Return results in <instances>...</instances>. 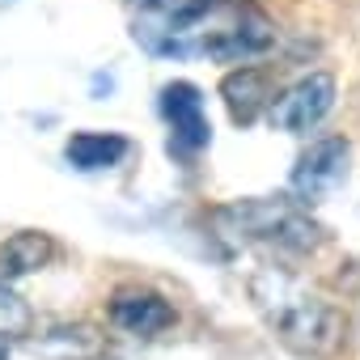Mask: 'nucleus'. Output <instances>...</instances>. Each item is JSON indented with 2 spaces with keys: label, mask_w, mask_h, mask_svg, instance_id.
Listing matches in <instances>:
<instances>
[{
  "label": "nucleus",
  "mask_w": 360,
  "mask_h": 360,
  "mask_svg": "<svg viewBox=\"0 0 360 360\" xmlns=\"http://www.w3.org/2000/svg\"><path fill=\"white\" fill-rule=\"evenodd\" d=\"M221 98H225V106H229L233 123H255V119H259V110H267V106H271V85H267V77H263L259 68L238 64V68L221 81Z\"/></svg>",
  "instance_id": "10"
},
{
  "label": "nucleus",
  "mask_w": 360,
  "mask_h": 360,
  "mask_svg": "<svg viewBox=\"0 0 360 360\" xmlns=\"http://www.w3.org/2000/svg\"><path fill=\"white\" fill-rule=\"evenodd\" d=\"M56 259V242L51 233L43 229H18L0 242V280H22V276H34L43 271L47 263Z\"/></svg>",
  "instance_id": "9"
},
{
  "label": "nucleus",
  "mask_w": 360,
  "mask_h": 360,
  "mask_svg": "<svg viewBox=\"0 0 360 360\" xmlns=\"http://www.w3.org/2000/svg\"><path fill=\"white\" fill-rule=\"evenodd\" d=\"M0 360H9V343H0Z\"/></svg>",
  "instance_id": "14"
},
{
  "label": "nucleus",
  "mask_w": 360,
  "mask_h": 360,
  "mask_svg": "<svg viewBox=\"0 0 360 360\" xmlns=\"http://www.w3.org/2000/svg\"><path fill=\"white\" fill-rule=\"evenodd\" d=\"M110 89H115V77H110V72H98V77H94V98H102V94H110Z\"/></svg>",
  "instance_id": "13"
},
{
  "label": "nucleus",
  "mask_w": 360,
  "mask_h": 360,
  "mask_svg": "<svg viewBox=\"0 0 360 360\" xmlns=\"http://www.w3.org/2000/svg\"><path fill=\"white\" fill-rule=\"evenodd\" d=\"M9 5H18V0H0V9H9Z\"/></svg>",
  "instance_id": "15"
},
{
  "label": "nucleus",
  "mask_w": 360,
  "mask_h": 360,
  "mask_svg": "<svg viewBox=\"0 0 360 360\" xmlns=\"http://www.w3.org/2000/svg\"><path fill=\"white\" fill-rule=\"evenodd\" d=\"M271 47H276V26L259 13H242L233 26L200 34V56H208L217 64H250V60L267 56Z\"/></svg>",
  "instance_id": "7"
},
{
  "label": "nucleus",
  "mask_w": 360,
  "mask_h": 360,
  "mask_svg": "<svg viewBox=\"0 0 360 360\" xmlns=\"http://www.w3.org/2000/svg\"><path fill=\"white\" fill-rule=\"evenodd\" d=\"M330 106H335V77L330 72H309V77L292 81L280 98H271L267 119H271V127L301 136V131L318 127L330 115Z\"/></svg>",
  "instance_id": "4"
},
{
  "label": "nucleus",
  "mask_w": 360,
  "mask_h": 360,
  "mask_svg": "<svg viewBox=\"0 0 360 360\" xmlns=\"http://www.w3.org/2000/svg\"><path fill=\"white\" fill-rule=\"evenodd\" d=\"M157 106H161V119L169 127V140L183 153H200L212 144V123H208V106H204L200 85L169 81V85H161Z\"/></svg>",
  "instance_id": "5"
},
{
  "label": "nucleus",
  "mask_w": 360,
  "mask_h": 360,
  "mask_svg": "<svg viewBox=\"0 0 360 360\" xmlns=\"http://www.w3.org/2000/svg\"><path fill=\"white\" fill-rule=\"evenodd\" d=\"M217 225L242 242H267L292 255H305L322 242V225L292 195H250L217 208Z\"/></svg>",
  "instance_id": "2"
},
{
  "label": "nucleus",
  "mask_w": 360,
  "mask_h": 360,
  "mask_svg": "<svg viewBox=\"0 0 360 360\" xmlns=\"http://www.w3.org/2000/svg\"><path fill=\"white\" fill-rule=\"evenodd\" d=\"M34 347L51 360H98L102 339L89 322H64V326H51L47 335H39Z\"/></svg>",
  "instance_id": "11"
},
{
  "label": "nucleus",
  "mask_w": 360,
  "mask_h": 360,
  "mask_svg": "<svg viewBox=\"0 0 360 360\" xmlns=\"http://www.w3.org/2000/svg\"><path fill=\"white\" fill-rule=\"evenodd\" d=\"M30 330H34V309H30V301H26L13 284L0 280V343L30 339Z\"/></svg>",
  "instance_id": "12"
},
{
  "label": "nucleus",
  "mask_w": 360,
  "mask_h": 360,
  "mask_svg": "<svg viewBox=\"0 0 360 360\" xmlns=\"http://www.w3.org/2000/svg\"><path fill=\"white\" fill-rule=\"evenodd\" d=\"M347 157H352V144L343 136H322L314 140L297 165H292V178H288V187H292V200L297 204H322L343 178H347Z\"/></svg>",
  "instance_id": "3"
},
{
  "label": "nucleus",
  "mask_w": 360,
  "mask_h": 360,
  "mask_svg": "<svg viewBox=\"0 0 360 360\" xmlns=\"http://www.w3.org/2000/svg\"><path fill=\"white\" fill-rule=\"evenodd\" d=\"M127 153H131V140L119 136V131H94V127H85V131H72L64 140V161L72 169H81V174L115 169V165H123Z\"/></svg>",
  "instance_id": "8"
},
{
  "label": "nucleus",
  "mask_w": 360,
  "mask_h": 360,
  "mask_svg": "<svg viewBox=\"0 0 360 360\" xmlns=\"http://www.w3.org/2000/svg\"><path fill=\"white\" fill-rule=\"evenodd\" d=\"M250 301L267 326L305 356H326L343 343V314L284 267H259L250 276Z\"/></svg>",
  "instance_id": "1"
},
{
  "label": "nucleus",
  "mask_w": 360,
  "mask_h": 360,
  "mask_svg": "<svg viewBox=\"0 0 360 360\" xmlns=\"http://www.w3.org/2000/svg\"><path fill=\"white\" fill-rule=\"evenodd\" d=\"M106 318H110L115 330H123V335H131V339H157L161 330H169V326L178 322L174 305H169L161 292L140 288V284L115 288L110 301H106Z\"/></svg>",
  "instance_id": "6"
}]
</instances>
